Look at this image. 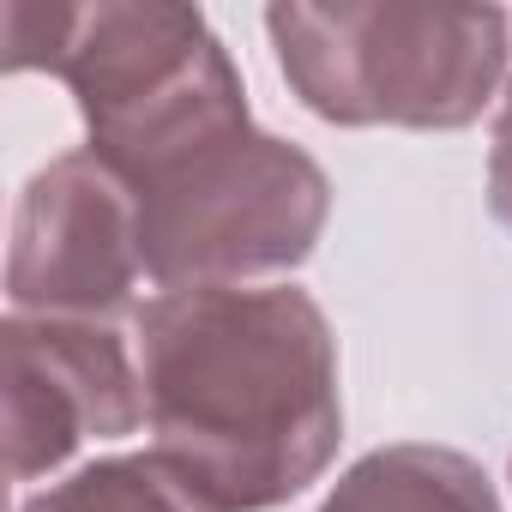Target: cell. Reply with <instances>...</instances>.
Returning <instances> with one entry per match:
<instances>
[{
    "instance_id": "obj_2",
    "label": "cell",
    "mask_w": 512,
    "mask_h": 512,
    "mask_svg": "<svg viewBox=\"0 0 512 512\" xmlns=\"http://www.w3.org/2000/svg\"><path fill=\"white\" fill-rule=\"evenodd\" d=\"M7 67L55 73L73 85L91 127V157H103L127 187L175 157L181 145L247 121V91L229 49L193 7H7Z\"/></svg>"
},
{
    "instance_id": "obj_7",
    "label": "cell",
    "mask_w": 512,
    "mask_h": 512,
    "mask_svg": "<svg viewBox=\"0 0 512 512\" xmlns=\"http://www.w3.org/2000/svg\"><path fill=\"white\" fill-rule=\"evenodd\" d=\"M320 512H500V494L476 458L404 440L356 458L332 482Z\"/></svg>"
},
{
    "instance_id": "obj_8",
    "label": "cell",
    "mask_w": 512,
    "mask_h": 512,
    "mask_svg": "<svg viewBox=\"0 0 512 512\" xmlns=\"http://www.w3.org/2000/svg\"><path fill=\"white\" fill-rule=\"evenodd\" d=\"M19 512H217L193 482H181L157 452L145 458H103L79 476L31 494Z\"/></svg>"
},
{
    "instance_id": "obj_9",
    "label": "cell",
    "mask_w": 512,
    "mask_h": 512,
    "mask_svg": "<svg viewBox=\"0 0 512 512\" xmlns=\"http://www.w3.org/2000/svg\"><path fill=\"white\" fill-rule=\"evenodd\" d=\"M488 205H494V217L512 229V91H506V103H500L494 145H488Z\"/></svg>"
},
{
    "instance_id": "obj_3",
    "label": "cell",
    "mask_w": 512,
    "mask_h": 512,
    "mask_svg": "<svg viewBox=\"0 0 512 512\" xmlns=\"http://www.w3.org/2000/svg\"><path fill=\"white\" fill-rule=\"evenodd\" d=\"M290 91L338 127H470L506 79L500 7H272Z\"/></svg>"
},
{
    "instance_id": "obj_4",
    "label": "cell",
    "mask_w": 512,
    "mask_h": 512,
    "mask_svg": "<svg viewBox=\"0 0 512 512\" xmlns=\"http://www.w3.org/2000/svg\"><path fill=\"white\" fill-rule=\"evenodd\" d=\"M127 193L139 211L145 278L163 290L290 272L314 253L332 211L326 169L253 121L181 145Z\"/></svg>"
},
{
    "instance_id": "obj_5",
    "label": "cell",
    "mask_w": 512,
    "mask_h": 512,
    "mask_svg": "<svg viewBox=\"0 0 512 512\" xmlns=\"http://www.w3.org/2000/svg\"><path fill=\"white\" fill-rule=\"evenodd\" d=\"M139 272H145L139 211L127 181L103 157L67 151L31 175L13 211V253H7L13 314L109 320L133 302Z\"/></svg>"
},
{
    "instance_id": "obj_1",
    "label": "cell",
    "mask_w": 512,
    "mask_h": 512,
    "mask_svg": "<svg viewBox=\"0 0 512 512\" xmlns=\"http://www.w3.org/2000/svg\"><path fill=\"white\" fill-rule=\"evenodd\" d=\"M157 458L217 512H272L344 440L338 338L308 290L199 284L139 308Z\"/></svg>"
},
{
    "instance_id": "obj_6",
    "label": "cell",
    "mask_w": 512,
    "mask_h": 512,
    "mask_svg": "<svg viewBox=\"0 0 512 512\" xmlns=\"http://www.w3.org/2000/svg\"><path fill=\"white\" fill-rule=\"evenodd\" d=\"M7 356V476L31 482L67 464L85 440H115L145 422V374L109 320L13 314Z\"/></svg>"
}]
</instances>
